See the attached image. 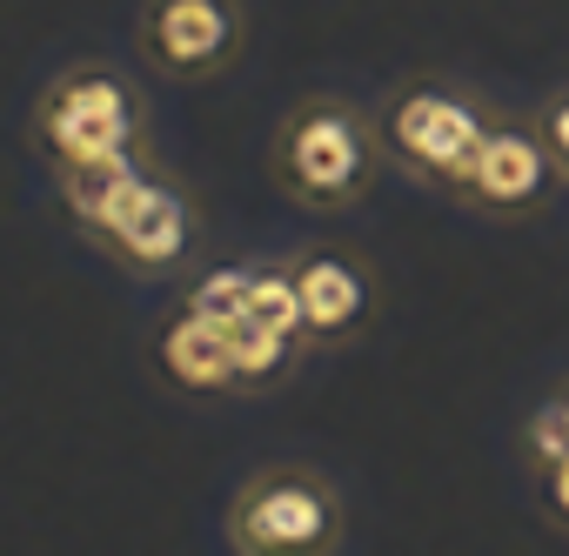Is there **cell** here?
Masks as SVG:
<instances>
[{
    "instance_id": "6",
    "label": "cell",
    "mask_w": 569,
    "mask_h": 556,
    "mask_svg": "<svg viewBox=\"0 0 569 556\" xmlns=\"http://www.w3.org/2000/svg\"><path fill=\"white\" fill-rule=\"evenodd\" d=\"M141 54L168 81H208L241 54V0H141Z\"/></svg>"
},
{
    "instance_id": "14",
    "label": "cell",
    "mask_w": 569,
    "mask_h": 556,
    "mask_svg": "<svg viewBox=\"0 0 569 556\" xmlns=\"http://www.w3.org/2000/svg\"><path fill=\"white\" fill-rule=\"evenodd\" d=\"M542 503H549V516L569 529V456H556V463L542 469Z\"/></svg>"
},
{
    "instance_id": "5",
    "label": "cell",
    "mask_w": 569,
    "mask_h": 556,
    "mask_svg": "<svg viewBox=\"0 0 569 556\" xmlns=\"http://www.w3.org/2000/svg\"><path fill=\"white\" fill-rule=\"evenodd\" d=\"M81 235L101 241V248H108L121 268H134V275H168V268H181L188 248H194V201H188L174 181L134 168Z\"/></svg>"
},
{
    "instance_id": "3",
    "label": "cell",
    "mask_w": 569,
    "mask_h": 556,
    "mask_svg": "<svg viewBox=\"0 0 569 556\" xmlns=\"http://www.w3.org/2000/svg\"><path fill=\"white\" fill-rule=\"evenodd\" d=\"M382 128V155H396L409 175L422 181H442L449 195H462L482 141H489V115L462 95V88H442V81H409L389 95V108L376 115Z\"/></svg>"
},
{
    "instance_id": "8",
    "label": "cell",
    "mask_w": 569,
    "mask_h": 556,
    "mask_svg": "<svg viewBox=\"0 0 569 556\" xmlns=\"http://www.w3.org/2000/svg\"><path fill=\"white\" fill-rule=\"evenodd\" d=\"M296 296H302V336H309V349L349 342L376 316V282H369V268L349 248H309V255H296Z\"/></svg>"
},
{
    "instance_id": "9",
    "label": "cell",
    "mask_w": 569,
    "mask_h": 556,
    "mask_svg": "<svg viewBox=\"0 0 569 556\" xmlns=\"http://www.w3.org/2000/svg\"><path fill=\"white\" fill-rule=\"evenodd\" d=\"M154 363L174 389L188 396H221V389H241L234 376V349H228V322H208L194 309H174L154 336Z\"/></svg>"
},
{
    "instance_id": "7",
    "label": "cell",
    "mask_w": 569,
    "mask_h": 556,
    "mask_svg": "<svg viewBox=\"0 0 569 556\" xmlns=\"http://www.w3.org/2000/svg\"><path fill=\"white\" fill-rule=\"evenodd\" d=\"M556 175H562V161L542 141V128L496 121L489 141H482V155H476V168H469V181H462V201L482 208V215H496V221H516V215L542 208V195L556 188Z\"/></svg>"
},
{
    "instance_id": "12",
    "label": "cell",
    "mask_w": 569,
    "mask_h": 556,
    "mask_svg": "<svg viewBox=\"0 0 569 556\" xmlns=\"http://www.w3.org/2000/svg\"><path fill=\"white\" fill-rule=\"evenodd\" d=\"M248 282H254V268H208V275L188 282L181 309H194L208 322H241L248 316Z\"/></svg>"
},
{
    "instance_id": "10",
    "label": "cell",
    "mask_w": 569,
    "mask_h": 556,
    "mask_svg": "<svg viewBox=\"0 0 569 556\" xmlns=\"http://www.w3.org/2000/svg\"><path fill=\"white\" fill-rule=\"evenodd\" d=\"M228 349H234L241 389H274L281 376H296L309 336H302V329H274V322H261V316H241V322H228Z\"/></svg>"
},
{
    "instance_id": "13",
    "label": "cell",
    "mask_w": 569,
    "mask_h": 556,
    "mask_svg": "<svg viewBox=\"0 0 569 556\" xmlns=\"http://www.w3.org/2000/svg\"><path fill=\"white\" fill-rule=\"evenodd\" d=\"M248 316L274 329H302V296H296V261H261L248 282Z\"/></svg>"
},
{
    "instance_id": "11",
    "label": "cell",
    "mask_w": 569,
    "mask_h": 556,
    "mask_svg": "<svg viewBox=\"0 0 569 556\" xmlns=\"http://www.w3.org/2000/svg\"><path fill=\"white\" fill-rule=\"evenodd\" d=\"M134 168H148V148H121V155H94V161H68L61 168V201H68V215L88 228L101 208H108V195L134 175Z\"/></svg>"
},
{
    "instance_id": "4",
    "label": "cell",
    "mask_w": 569,
    "mask_h": 556,
    "mask_svg": "<svg viewBox=\"0 0 569 556\" xmlns=\"http://www.w3.org/2000/svg\"><path fill=\"white\" fill-rule=\"evenodd\" d=\"M34 135H41L54 168L94 161V155H121V148H141V101L108 68H68L34 101Z\"/></svg>"
},
{
    "instance_id": "2",
    "label": "cell",
    "mask_w": 569,
    "mask_h": 556,
    "mask_svg": "<svg viewBox=\"0 0 569 556\" xmlns=\"http://www.w3.org/2000/svg\"><path fill=\"white\" fill-rule=\"evenodd\" d=\"M342 543V496L309 463H268L228 496L234 556H329Z\"/></svg>"
},
{
    "instance_id": "1",
    "label": "cell",
    "mask_w": 569,
    "mask_h": 556,
    "mask_svg": "<svg viewBox=\"0 0 569 556\" xmlns=\"http://www.w3.org/2000/svg\"><path fill=\"white\" fill-rule=\"evenodd\" d=\"M382 168V128L342 95H302L274 128V175L302 208H356Z\"/></svg>"
},
{
    "instance_id": "15",
    "label": "cell",
    "mask_w": 569,
    "mask_h": 556,
    "mask_svg": "<svg viewBox=\"0 0 569 556\" xmlns=\"http://www.w3.org/2000/svg\"><path fill=\"white\" fill-rule=\"evenodd\" d=\"M542 141L556 148V161H562V175H569V95L549 101V115H542Z\"/></svg>"
}]
</instances>
